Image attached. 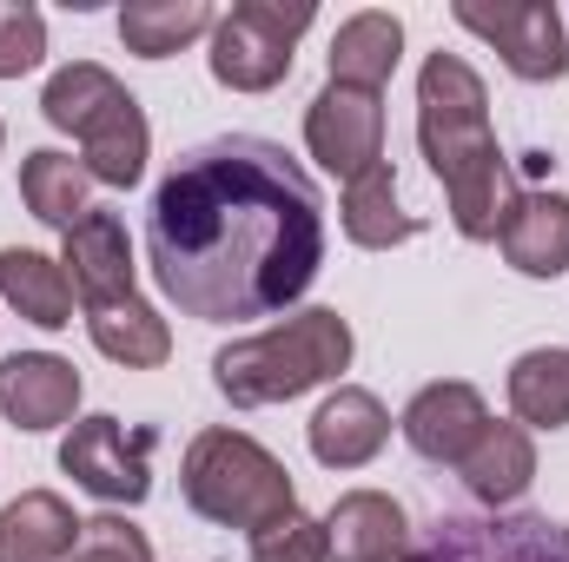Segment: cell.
I'll return each instance as SVG.
<instances>
[{
    "label": "cell",
    "instance_id": "6da1fadb",
    "mask_svg": "<svg viewBox=\"0 0 569 562\" xmlns=\"http://www.w3.org/2000/svg\"><path fill=\"white\" fill-rule=\"evenodd\" d=\"M159 291L199 324H252L298 304L325 265V199L272 140L226 133L159 179L146 212Z\"/></svg>",
    "mask_w": 569,
    "mask_h": 562
},
{
    "label": "cell",
    "instance_id": "7a4b0ae2",
    "mask_svg": "<svg viewBox=\"0 0 569 562\" xmlns=\"http://www.w3.org/2000/svg\"><path fill=\"white\" fill-rule=\"evenodd\" d=\"M418 145H425L430 179L450 199V225L470 245L503 239L523 185H517V172H510V159L497 145L483 73L463 53H443L437 47L425 67H418Z\"/></svg>",
    "mask_w": 569,
    "mask_h": 562
},
{
    "label": "cell",
    "instance_id": "3957f363",
    "mask_svg": "<svg viewBox=\"0 0 569 562\" xmlns=\"http://www.w3.org/2000/svg\"><path fill=\"white\" fill-rule=\"evenodd\" d=\"M351 324L331 311V304H311V311H291L279 324L226 344L212 358V384L232 411H266V404H291L318 384H331L338 371H351Z\"/></svg>",
    "mask_w": 569,
    "mask_h": 562
},
{
    "label": "cell",
    "instance_id": "277c9868",
    "mask_svg": "<svg viewBox=\"0 0 569 562\" xmlns=\"http://www.w3.org/2000/svg\"><path fill=\"white\" fill-rule=\"evenodd\" d=\"M179 490H186V510L219 523V530H266L272 516L298 510V490H291V470L279 456L246 436V430H199L186 443V463H179Z\"/></svg>",
    "mask_w": 569,
    "mask_h": 562
},
{
    "label": "cell",
    "instance_id": "5b68a950",
    "mask_svg": "<svg viewBox=\"0 0 569 562\" xmlns=\"http://www.w3.org/2000/svg\"><path fill=\"white\" fill-rule=\"evenodd\" d=\"M311 20H318L311 0H291V7L284 0H239L212 27V53H206L212 80L232 93H272L291 73V53L311 33Z\"/></svg>",
    "mask_w": 569,
    "mask_h": 562
},
{
    "label": "cell",
    "instance_id": "8992f818",
    "mask_svg": "<svg viewBox=\"0 0 569 562\" xmlns=\"http://www.w3.org/2000/svg\"><path fill=\"white\" fill-rule=\"evenodd\" d=\"M152 430L146 423H120V418H73L67 423V436H60V470L87 490V496H100V503H113V510H133L146 503V490H152Z\"/></svg>",
    "mask_w": 569,
    "mask_h": 562
},
{
    "label": "cell",
    "instance_id": "52a82bcc",
    "mask_svg": "<svg viewBox=\"0 0 569 562\" xmlns=\"http://www.w3.org/2000/svg\"><path fill=\"white\" fill-rule=\"evenodd\" d=\"M450 20L463 33H477L483 47H497V60L517 80H530V87H550V80L569 73V33H563V13L550 0H497V7L457 0Z\"/></svg>",
    "mask_w": 569,
    "mask_h": 562
},
{
    "label": "cell",
    "instance_id": "ba28073f",
    "mask_svg": "<svg viewBox=\"0 0 569 562\" xmlns=\"http://www.w3.org/2000/svg\"><path fill=\"white\" fill-rule=\"evenodd\" d=\"M305 152L331 172V179H358L371 165H385V93H358V87H331L305 107Z\"/></svg>",
    "mask_w": 569,
    "mask_h": 562
},
{
    "label": "cell",
    "instance_id": "9c48e42d",
    "mask_svg": "<svg viewBox=\"0 0 569 562\" xmlns=\"http://www.w3.org/2000/svg\"><path fill=\"white\" fill-rule=\"evenodd\" d=\"M430 562H569V530L550 516H443L425 543Z\"/></svg>",
    "mask_w": 569,
    "mask_h": 562
},
{
    "label": "cell",
    "instance_id": "30bf717a",
    "mask_svg": "<svg viewBox=\"0 0 569 562\" xmlns=\"http://www.w3.org/2000/svg\"><path fill=\"white\" fill-rule=\"evenodd\" d=\"M60 265L73 279V298L87 311L133 298V232L113 205H87L73 232H60Z\"/></svg>",
    "mask_w": 569,
    "mask_h": 562
},
{
    "label": "cell",
    "instance_id": "8fae6325",
    "mask_svg": "<svg viewBox=\"0 0 569 562\" xmlns=\"http://www.w3.org/2000/svg\"><path fill=\"white\" fill-rule=\"evenodd\" d=\"M483 423H490V404H483L477 384L437 378V384H425V391L405 404L398 430H405V443H411L425 463H450V470H457V463L470 456V443L483 436Z\"/></svg>",
    "mask_w": 569,
    "mask_h": 562
},
{
    "label": "cell",
    "instance_id": "7c38bea8",
    "mask_svg": "<svg viewBox=\"0 0 569 562\" xmlns=\"http://www.w3.org/2000/svg\"><path fill=\"white\" fill-rule=\"evenodd\" d=\"M305 443H311V456H318L325 470H365V463L391 443V411H385L378 391H365V384H338V391L311 411Z\"/></svg>",
    "mask_w": 569,
    "mask_h": 562
},
{
    "label": "cell",
    "instance_id": "4fadbf2b",
    "mask_svg": "<svg viewBox=\"0 0 569 562\" xmlns=\"http://www.w3.org/2000/svg\"><path fill=\"white\" fill-rule=\"evenodd\" d=\"M80 411V371L60 351H13L0 358V418L20 430H60Z\"/></svg>",
    "mask_w": 569,
    "mask_h": 562
},
{
    "label": "cell",
    "instance_id": "5bb4252c",
    "mask_svg": "<svg viewBox=\"0 0 569 562\" xmlns=\"http://www.w3.org/2000/svg\"><path fill=\"white\" fill-rule=\"evenodd\" d=\"M331 562H398L411 556V516L391 490H345L325 510Z\"/></svg>",
    "mask_w": 569,
    "mask_h": 562
},
{
    "label": "cell",
    "instance_id": "9a60e30c",
    "mask_svg": "<svg viewBox=\"0 0 569 562\" xmlns=\"http://www.w3.org/2000/svg\"><path fill=\"white\" fill-rule=\"evenodd\" d=\"M457 476H463V490H470L483 510H510V503H523V490L537 483V436L517 418H490L483 436L470 443V456L457 463Z\"/></svg>",
    "mask_w": 569,
    "mask_h": 562
},
{
    "label": "cell",
    "instance_id": "2e32d148",
    "mask_svg": "<svg viewBox=\"0 0 569 562\" xmlns=\"http://www.w3.org/2000/svg\"><path fill=\"white\" fill-rule=\"evenodd\" d=\"M405 60V20L385 7H365L351 20H338L331 33V87H358V93H385L391 73Z\"/></svg>",
    "mask_w": 569,
    "mask_h": 562
},
{
    "label": "cell",
    "instance_id": "e0dca14e",
    "mask_svg": "<svg viewBox=\"0 0 569 562\" xmlns=\"http://www.w3.org/2000/svg\"><path fill=\"white\" fill-rule=\"evenodd\" d=\"M503 259L523 279H563L569 272V192H523L503 225Z\"/></svg>",
    "mask_w": 569,
    "mask_h": 562
},
{
    "label": "cell",
    "instance_id": "ac0fdd59",
    "mask_svg": "<svg viewBox=\"0 0 569 562\" xmlns=\"http://www.w3.org/2000/svg\"><path fill=\"white\" fill-rule=\"evenodd\" d=\"M80 543V516L60 490H20L0 510V562H60Z\"/></svg>",
    "mask_w": 569,
    "mask_h": 562
},
{
    "label": "cell",
    "instance_id": "d6986e66",
    "mask_svg": "<svg viewBox=\"0 0 569 562\" xmlns=\"http://www.w3.org/2000/svg\"><path fill=\"white\" fill-rule=\"evenodd\" d=\"M146 159H152V127H146V107L127 93L120 107H107L87 133H80V165L93 185H140Z\"/></svg>",
    "mask_w": 569,
    "mask_h": 562
},
{
    "label": "cell",
    "instance_id": "ffe728a7",
    "mask_svg": "<svg viewBox=\"0 0 569 562\" xmlns=\"http://www.w3.org/2000/svg\"><path fill=\"white\" fill-rule=\"evenodd\" d=\"M0 298L40 324V331H67L73 324V279L60 259L33 252V245H0Z\"/></svg>",
    "mask_w": 569,
    "mask_h": 562
},
{
    "label": "cell",
    "instance_id": "44dd1931",
    "mask_svg": "<svg viewBox=\"0 0 569 562\" xmlns=\"http://www.w3.org/2000/svg\"><path fill=\"white\" fill-rule=\"evenodd\" d=\"M338 225L358 252H391V245H411L418 239V219L398 205V172L391 165H371L345 185L338 199Z\"/></svg>",
    "mask_w": 569,
    "mask_h": 562
},
{
    "label": "cell",
    "instance_id": "7402d4cb",
    "mask_svg": "<svg viewBox=\"0 0 569 562\" xmlns=\"http://www.w3.org/2000/svg\"><path fill=\"white\" fill-rule=\"evenodd\" d=\"M87 338H93V351L113 358L120 371H159V364L172 358V324L146 304L140 291L120 298V304L87 311Z\"/></svg>",
    "mask_w": 569,
    "mask_h": 562
},
{
    "label": "cell",
    "instance_id": "603a6c76",
    "mask_svg": "<svg viewBox=\"0 0 569 562\" xmlns=\"http://www.w3.org/2000/svg\"><path fill=\"white\" fill-rule=\"evenodd\" d=\"M212 27H219V13L206 0H127L120 7V40L140 60H172L192 40H206Z\"/></svg>",
    "mask_w": 569,
    "mask_h": 562
},
{
    "label": "cell",
    "instance_id": "cb8c5ba5",
    "mask_svg": "<svg viewBox=\"0 0 569 562\" xmlns=\"http://www.w3.org/2000/svg\"><path fill=\"white\" fill-rule=\"evenodd\" d=\"M87 192H93V179H87V165H80L73 152L40 145V152L20 159V199H27V212H33L40 225L73 232V225L87 219Z\"/></svg>",
    "mask_w": 569,
    "mask_h": 562
},
{
    "label": "cell",
    "instance_id": "d4e9b609",
    "mask_svg": "<svg viewBox=\"0 0 569 562\" xmlns=\"http://www.w3.org/2000/svg\"><path fill=\"white\" fill-rule=\"evenodd\" d=\"M510 418L523 430H563L569 423V344H537L510 364L503 378Z\"/></svg>",
    "mask_w": 569,
    "mask_h": 562
},
{
    "label": "cell",
    "instance_id": "484cf974",
    "mask_svg": "<svg viewBox=\"0 0 569 562\" xmlns=\"http://www.w3.org/2000/svg\"><path fill=\"white\" fill-rule=\"evenodd\" d=\"M127 100V87L100 67V60H73V67H60L53 80H47V93H40V113H47V127L53 133H87L107 107H120Z\"/></svg>",
    "mask_w": 569,
    "mask_h": 562
},
{
    "label": "cell",
    "instance_id": "4316f807",
    "mask_svg": "<svg viewBox=\"0 0 569 562\" xmlns=\"http://www.w3.org/2000/svg\"><path fill=\"white\" fill-rule=\"evenodd\" d=\"M252 562H331L325 516H305V510L272 516L266 530H252Z\"/></svg>",
    "mask_w": 569,
    "mask_h": 562
},
{
    "label": "cell",
    "instance_id": "83f0119b",
    "mask_svg": "<svg viewBox=\"0 0 569 562\" xmlns=\"http://www.w3.org/2000/svg\"><path fill=\"white\" fill-rule=\"evenodd\" d=\"M47 60V13L33 0H0V80H20Z\"/></svg>",
    "mask_w": 569,
    "mask_h": 562
},
{
    "label": "cell",
    "instance_id": "f1b7e54d",
    "mask_svg": "<svg viewBox=\"0 0 569 562\" xmlns=\"http://www.w3.org/2000/svg\"><path fill=\"white\" fill-rule=\"evenodd\" d=\"M73 562H152V543L133 516L120 510H100L80 523V543H73Z\"/></svg>",
    "mask_w": 569,
    "mask_h": 562
},
{
    "label": "cell",
    "instance_id": "f546056e",
    "mask_svg": "<svg viewBox=\"0 0 569 562\" xmlns=\"http://www.w3.org/2000/svg\"><path fill=\"white\" fill-rule=\"evenodd\" d=\"M398 562H430V556H425V550H411V556H398Z\"/></svg>",
    "mask_w": 569,
    "mask_h": 562
},
{
    "label": "cell",
    "instance_id": "4dcf8cb0",
    "mask_svg": "<svg viewBox=\"0 0 569 562\" xmlns=\"http://www.w3.org/2000/svg\"><path fill=\"white\" fill-rule=\"evenodd\" d=\"M0 145H7V120H0Z\"/></svg>",
    "mask_w": 569,
    "mask_h": 562
}]
</instances>
